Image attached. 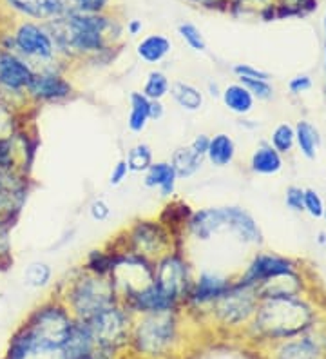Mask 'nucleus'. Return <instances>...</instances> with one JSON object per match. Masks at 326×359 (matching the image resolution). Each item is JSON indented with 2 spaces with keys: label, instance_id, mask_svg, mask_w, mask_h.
<instances>
[{
  "label": "nucleus",
  "instance_id": "1",
  "mask_svg": "<svg viewBox=\"0 0 326 359\" xmlns=\"http://www.w3.org/2000/svg\"><path fill=\"white\" fill-rule=\"evenodd\" d=\"M58 53L69 64L107 66L123 42V20L113 13H64L46 22Z\"/></svg>",
  "mask_w": 326,
  "mask_h": 359
},
{
  "label": "nucleus",
  "instance_id": "2",
  "mask_svg": "<svg viewBox=\"0 0 326 359\" xmlns=\"http://www.w3.org/2000/svg\"><path fill=\"white\" fill-rule=\"evenodd\" d=\"M191 323L185 311L135 316L127 352L138 359H179L187 348Z\"/></svg>",
  "mask_w": 326,
  "mask_h": 359
},
{
  "label": "nucleus",
  "instance_id": "3",
  "mask_svg": "<svg viewBox=\"0 0 326 359\" xmlns=\"http://www.w3.org/2000/svg\"><path fill=\"white\" fill-rule=\"evenodd\" d=\"M318 321V312L312 303L301 296H283V298H261L256 314L243 332L252 334L256 339L265 343H279L290 339L306 330Z\"/></svg>",
  "mask_w": 326,
  "mask_h": 359
},
{
  "label": "nucleus",
  "instance_id": "4",
  "mask_svg": "<svg viewBox=\"0 0 326 359\" xmlns=\"http://www.w3.org/2000/svg\"><path fill=\"white\" fill-rule=\"evenodd\" d=\"M0 49L17 53L35 73H67L73 64L58 53L51 31L46 22L17 20L8 31L0 33Z\"/></svg>",
  "mask_w": 326,
  "mask_h": 359
},
{
  "label": "nucleus",
  "instance_id": "5",
  "mask_svg": "<svg viewBox=\"0 0 326 359\" xmlns=\"http://www.w3.org/2000/svg\"><path fill=\"white\" fill-rule=\"evenodd\" d=\"M69 309L76 321L91 318L96 312L120 303L116 285L111 276H96L82 265L71 269L57 283L55 292Z\"/></svg>",
  "mask_w": 326,
  "mask_h": 359
},
{
  "label": "nucleus",
  "instance_id": "6",
  "mask_svg": "<svg viewBox=\"0 0 326 359\" xmlns=\"http://www.w3.org/2000/svg\"><path fill=\"white\" fill-rule=\"evenodd\" d=\"M257 303L259 296L256 285L234 276L229 290L209 309L203 325H209L212 332L219 334L243 332L256 314Z\"/></svg>",
  "mask_w": 326,
  "mask_h": 359
},
{
  "label": "nucleus",
  "instance_id": "7",
  "mask_svg": "<svg viewBox=\"0 0 326 359\" xmlns=\"http://www.w3.org/2000/svg\"><path fill=\"white\" fill-rule=\"evenodd\" d=\"M74 318L57 294L40 302L22 320L17 330L29 345L64 346L74 325Z\"/></svg>",
  "mask_w": 326,
  "mask_h": 359
},
{
  "label": "nucleus",
  "instance_id": "8",
  "mask_svg": "<svg viewBox=\"0 0 326 359\" xmlns=\"http://www.w3.org/2000/svg\"><path fill=\"white\" fill-rule=\"evenodd\" d=\"M109 245L116 249L130 250L144 258L156 262L174 249H183L182 238L176 236L163 222L158 218H138L120 231Z\"/></svg>",
  "mask_w": 326,
  "mask_h": 359
},
{
  "label": "nucleus",
  "instance_id": "9",
  "mask_svg": "<svg viewBox=\"0 0 326 359\" xmlns=\"http://www.w3.org/2000/svg\"><path fill=\"white\" fill-rule=\"evenodd\" d=\"M133 321H135V316L130 314L122 303H114L111 307L83 320V323L87 325L98 348L122 358L129 351Z\"/></svg>",
  "mask_w": 326,
  "mask_h": 359
},
{
  "label": "nucleus",
  "instance_id": "10",
  "mask_svg": "<svg viewBox=\"0 0 326 359\" xmlns=\"http://www.w3.org/2000/svg\"><path fill=\"white\" fill-rule=\"evenodd\" d=\"M194 276V265L183 249L170 250L154 262V283L182 307L187 302Z\"/></svg>",
  "mask_w": 326,
  "mask_h": 359
},
{
  "label": "nucleus",
  "instance_id": "11",
  "mask_svg": "<svg viewBox=\"0 0 326 359\" xmlns=\"http://www.w3.org/2000/svg\"><path fill=\"white\" fill-rule=\"evenodd\" d=\"M232 281H234V276H225L222 272L209 271V269H201L200 272H196L192 289L189 292L187 302L183 305L185 314L196 325H203L209 309L229 290Z\"/></svg>",
  "mask_w": 326,
  "mask_h": 359
},
{
  "label": "nucleus",
  "instance_id": "12",
  "mask_svg": "<svg viewBox=\"0 0 326 359\" xmlns=\"http://www.w3.org/2000/svg\"><path fill=\"white\" fill-rule=\"evenodd\" d=\"M33 75V67L17 53L0 49V100L26 111V91Z\"/></svg>",
  "mask_w": 326,
  "mask_h": 359
},
{
  "label": "nucleus",
  "instance_id": "13",
  "mask_svg": "<svg viewBox=\"0 0 326 359\" xmlns=\"http://www.w3.org/2000/svg\"><path fill=\"white\" fill-rule=\"evenodd\" d=\"M109 247L114 250V269L111 278L116 285L120 298L123 294L144 289L149 283H152V280H154V262L136 255V252H130V250L116 249L113 245Z\"/></svg>",
  "mask_w": 326,
  "mask_h": 359
},
{
  "label": "nucleus",
  "instance_id": "14",
  "mask_svg": "<svg viewBox=\"0 0 326 359\" xmlns=\"http://www.w3.org/2000/svg\"><path fill=\"white\" fill-rule=\"evenodd\" d=\"M74 97L76 88L67 73H35L26 91L27 107L65 104Z\"/></svg>",
  "mask_w": 326,
  "mask_h": 359
},
{
  "label": "nucleus",
  "instance_id": "15",
  "mask_svg": "<svg viewBox=\"0 0 326 359\" xmlns=\"http://www.w3.org/2000/svg\"><path fill=\"white\" fill-rule=\"evenodd\" d=\"M296 271H299V263L294 262L292 258L276 255V252L259 250V252H256V255L250 258V262H248V265L245 267V271L241 272L238 278L239 280L247 281V283L259 287V285L265 283V281L285 276V274H290V272Z\"/></svg>",
  "mask_w": 326,
  "mask_h": 359
},
{
  "label": "nucleus",
  "instance_id": "16",
  "mask_svg": "<svg viewBox=\"0 0 326 359\" xmlns=\"http://www.w3.org/2000/svg\"><path fill=\"white\" fill-rule=\"evenodd\" d=\"M120 303L130 312L133 316H144V314H158V312H169V311H183V307L178 302H174L169 294L154 283H149L147 287L138 290H133L129 294H123L120 298Z\"/></svg>",
  "mask_w": 326,
  "mask_h": 359
},
{
  "label": "nucleus",
  "instance_id": "17",
  "mask_svg": "<svg viewBox=\"0 0 326 359\" xmlns=\"http://www.w3.org/2000/svg\"><path fill=\"white\" fill-rule=\"evenodd\" d=\"M219 234H226L225 205H209L192 210L185 225V236L207 243Z\"/></svg>",
  "mask_w": 326,
  "mask_h": 359
},
{
  "label": "nucleus",
  "instance_id": "18",
  "mask_svg": "<svg viewBox=\"0 0 326 359\" xmlns=\"http://www.w3.org/2000/svg\"><path fill=\"white\" fill-rule=\"evenodd\" d=\"M36 142L35 136H29L27 128H22L13 138L0 140V165L20 167L26 172L31 171V163L35 160Z\"/></svg>",
  "mask_w": 326,
  "mask_h": 359
},
{
  "label": "nucleus",
  "instance_id": "19",
  "mask_svg": "<svg viewBox=\"0 0 326 359\" xmlns=\"http://www.w3.org/2000/svg\"><path fill=\"white\" fill-rule=\"evenodd\" d=\"M226 234L239 241L241 245L259 247L263 243V231L247 209L239 205H225Z\"/></svg>",
  "mask_w": 326,
  "mask_h": 359
},
{
  "label": "nucleus",
  "instance_id": "20",
  "mask_svg": "<svg viewBox=\"0 0 326 359\" xmlns=\"http://www.w3.org/2000/svg\"><path fill=\"white\" fill-rule=\"evenodd\" d=\"M325 352L322 343L308 329L299 336L274 343L272 359H325Z\"/></svg>",
  "mask_w": 326,
  "mask_h": 359
},
{
  "label": "nucleus",
  "instance_id": "21",
  "mask_svg": "<svg viewBox=\"0 0 326 359\" xmlns=\"http://www.w3.org/2000/svg\"><path fill=\"white\" fill-rule=\"evenodd\" d=\"M2 4L17 15L18 20L48 22L51 18L64 15L62 0H2Z\"/></svg>",
  "mask_w": 326,
  "mask_h": 359
},
{
  "label": "nucleus",
  "instance_id": "22",
  "mask_svg": "<svg viewBox=\"0 0 326 359\" xmlns=\"http://www.w3.org/2000/svg\"><path fill=\"white\" fill-rule=\"evenodd\" d=\"M142 176H144L142 182H144L145 187L158 191L160 198H163V200H172L179 180L169 160H154Z\"/></svg>",
  "mask_w": 326,
  "mask_h": 359
},
{
  "label": "nucleus",
  "instance_id": "23",
  "mask_svg": "<svg viewBox=\"0 0 326 359\" xmlns=\"http://www.w3.org/2000/svg\"><path fill=\"white\" fill-rule=\"evenodd\" d=\"M304 294V280L301 271L290 272L285 276L274 278L257 287V296L261 298H283V296H301Z\"/></svg>",
  "mask_w": 326,
  "mask_h": 359
},
{
  "label": "nucleus",
  "instance_id": "24",
  "mask_svg": "<svg viewBox=\"0 0 326 359\" xmlns=\"http://www.w3.org/2000/svg\"><path fill=\"white\" fill-rule=\"evenodd\" d=\"M172 51V42L161 33H151L136 44V57L149 66H158Z\"/></svg>",
  "mask_w": 326,
  "mask_h": 359
},
{
  "label": "nucleus",
  "instance_id": "25",
  "mask_svg": "<svg viewBox=\"0 0 326 359\" xmlns=\"http://www.w3.org/2000/svg\"><path fill=\"white\" fill-rule=\"evenodd\" d=\"M283 165H285L283 154H279L269 142H261L248 160L250 171L257 176L278 175V172H281Z\"/></svg>",
  "mask_w": 326,
  "mask_h": 359
},
{
  "label": "nucleus",
  "instance_id": "26",
  "mask_svg": "<svg viewBox=\"0 0 326 359\" xmlns=\"http://www.w3.org/2000/svg\"><path fill=\"white\" fill-rule=\"evenodd\" d=\"M236 153H238V147H236L234 138L226 133H217V135L210 136L205 162L216 169H225V167L232 165V162L236 160Z\"/></svg>",
  "mask_w": 326,
  "mask_h": 359
},
{
  "label": "nucleus",
  "instance_id": "27",
  "mask_svg": "<svg viewBox=\"0 0 326 359\" xmlns=\"http://www.w3.org/2000/svg\"><path fill=\"white\" fill-rule=\"evenodd\" d=\"M95 339H93L91 332L87 329V325L83 321H74L73 329H71L69 336L65 339L64 351L69 359H87L91 358L93 352L96 351Z\"/></svg>",
  "mask_w": 326,
  "mask_h": 359
},
{
  "label": "nucleus",
  "instance_id": "28",
  "mask_svg": "<svg viewBox=\"0 0 326 359\" xmlns=\"http://www.w3.org/2000/svg\"><path fill=\"white\" fill-rule=\"evenodd\" d=\"M169 97L185 113H198L205 105V91L191 82L176 80L170 83Z\"/></svg>",
  "mask_w": 326,
  "mask_h": 359
},
{
  "label": "nucleus",
  "instance_id": "29",
  "mask_svg": "<svg viewBox=\"0 0 326 359\" xmlns=\"http://www.w3.org/2000/svg\"><path fill=\"white\" fill-rule=\"evenodd\" d=\"M222 102L226 109L236 116H248L254 111L256 98L250 95L247 88L241 82H232L222 89Z\"/></svg>",
  "mask_w": 326,
  "mask_h": 359
},
{
  "label": "nucleus",
  "instance_id": "30",
  "mask_svg": "<svg viewBox=\"0 0 326 359\" xmlns=\"http://www.w3.org/2000/svg\"><path fill=\"white\" fill-rule=\"evenodd\" d=\"M170 165L178 180L194 178L198 172L205 167V156H200L198 153L191 149V145H182L178 149H174L170 154Z\"/></svg>",
  "mask_w": 326,
  "mask_h": 359
},
{
  "label": "nucleus",
  "instance_id": "31",
  "mask_svg": "<svg viewBox=\"0 0 326 359\" xmlns=\"http://www.w3.org/2000/svg\"><path fill=\"white\" fill-rule=\"evenodd\" d=\"M149 100L142 91H133L129 95V114H127V129L135 135H142L151 123L149 118Z\"/></svg>",
  "mask_w": 326,
  "mask_h": 359
},
{
  "label": "nucleus",
  "instance_id": "32",
  "mask_svg": "<svg viewBox=\"0 0 326 359\" xmlns=\"http://www.w3.org/2000/svg\"><path fill=\"white\" fill-rule=\"evenodd\" d=\"M192 207L185 202H179V200H170L163 210L160 212L158 219L163 222L170 231L176 234V236L183 238L185 236V225H187L189 216L192 215Z\"/></svg>",
  "mask_w": 326,
  "mask_h": 359
},
{
  "label": "nucleus",
  "instance_id": "33",
  "mask_svg": "<svg viewBox=\"0 0 326 359\" xmlns=\"http://www.w3.org/2000/svg\"><path fill=\"white\" fill-rule=\"evenodd\" d=\"M296 131V147L301 151L304 158L313 160L318 154L319 145H321V136H319V129L313 126L308 120H299L294 126Z\"/></svg>",
  "mask_w": 326,
  "mask_h": 359
},
{
  "label": "nucleus",
  "instance_id": "34",
  "mask_svg": "<svg viewBox=\"0 0 326 359\" xmlns=\"http://www.w3.org/2000/svg\"><path fill=\"white\" fill-rule=\"evenodd\" d=\"M55 272L48 262L43 259H35V262L27 263L26 269L22 271V281L26 287L35 290H43L51 287Z\"/></svg>",
  "mask_w": 326,
  "mask_h": 359
},
{
  "label": "nucleus",
  "instance_id": "35",
  "mask_svg": "<svg viewBox=\"0 0 326 359\" xmlns=\"http://www.w3.org/2000/svg\"><path fill=\"white\" fill-rule=\"evenodd\" d=\"M0 191L27 194L31 193V176L20 167L0 165Z\"/></svg>",
  "mask_w": 326,
  "mask_h": 359
},
{
  "label": "nucleus",
  "instance_id": "36",
  "mask_svg": "<svg viewBox=\"0 0 326 359\" xmlns=\"http://www.w3.org/2000/svg\"><path fill=\"white\" fill-rule=\"evenodd\" d=\"M82 267L96 276H111L114 269V250L109 245L89 250L82 262Z\"/></svg>",
  "mask_w": 326,
  "mask_h": 359
},
{
  "label": "nucleus",
  "instance_id": "37",
  "mask_svg": "<svg viewBox=\"0 0 326 359\" xmlns=\"http://www.w3.org/2000/svg\"><path fill=\"white\" fill-rule=\"evenodd\" d=\"M27 194L9 193V191H0V224L13 227L17 224L22 209L26 207Z\"/></svg>",
  "mask_w": 326,
  "mask_h": 359
},
{
  "label": "nucleus",
  "instance_id": "38",
  "mask_svg": "<svg viewBox=\"0 0 326 359\" xmlns=\"http://www.w3.org/2000/svg\"><path fill=\"white\" fill-rule=\"evenodd\" d=\"M26 111H20L13 107L8 102L0 100V140L13 138L22 128H26V123L22 122Z\"/></svg>",
  "mask_w": 326,
  "mask_h": 359
},
{
  "label": "nucleus",
  "instance_id": "39",
  "mask_svg": "<svg viewBox=\"0 0 326 359\" xmlns=\"http://www.w3.org/2000/svg\"><path fill=\"white\" fill-rule=\"evenodd\" d=\"M170 79L167 76L165 71L161 69H151L145 76L144 88H142V93L149 100H165L169 97L170 91Z\"/></svg>",
  "mask_w": 326,
  "mask_h": 359
},
{
  "label": "nucleus",
  "instance_id": "40",
  "mask_svg": "<svg viewBox=\"0 0 326 359\" xmlns=\"http://www.w3.org/2000/svg\"><path fill=\"white\" fill-rule=\"evenodd\" d=\"M125 162L129 165L130 172H136V175H144L147 171L151 163L154 162V151L149 144L145 142H138L127 151Z\"/></svg>",
  "mask_w": 326,
  "mask_h": 359
},
{
  "label": "nucleus",
  "instance_id": "41",
  "mask_svg": "<svg viewBox=\"0 0 326 359\" xmlns=\"http://www.w3.org/2000/svg\"><path fill=\"white\" fill-rule=\"evenodd\" d=\"M269 144L272 145L279 154H283V156L292 153L294 147H296V131H294V126H290L288 122L279 123L278 128L272 131V135H270Z\"/></svg>",
  "mask_w": 326,
  "mask_h": 359
},
{
  "label": "nucleus",
  "instance_id": "42",
  "mask_svg": "<svg viewBox=\"0 0 326 359\" xmlns=\"http://www.w3.org/2000/svg\"><path fill=\"white\" fill-rule=\"evenodd\" d=\"M278 20L290 17H304L318 9V0H278Z\"/></svg>",
  "mask_w": 326,
  "mask_h": 359
},
{
  "label": "nucleus",
  "instance_id": "43",
  "mask_svg": "<svg viewBox=\"0 0 326 359\" xmlns=\"http://www.w3.org/2000/svg\"><path fill=\"white\" fill-rule=\"evenodd\" d=\"M113 0H62L64 13H105Z\"/></svg>",
  "mask_w": 326,
  "mask_h": 359
},
{
  "label": "nucleus",
  "instance_id": "44",
  "mask_svg": "<svg viewBox=\"0 0 326 359\" xmlns=\"http://www.w3.org/2000/svg\"><path fill=\"white\" fill-rule=\"evenodd\" d=\"M178 35L185 42V46L194 53H207V40L196 24L182 22L178 26Z\"/></svg>",
  "mask_w": 326,
  "mask_h": 359
},
{
  "label": "nucleus",
  "instance_id": "45",
  "mask_svg": "<svg viewBox=\"0 0 326 359\" xmlns=\"http://www.w3.org/2000/svg\"><path fill=\"white\" fill-rule=\"evenodd\" d=\"M15 332L18 336H22L17 329ZM24 337V336H22ZM24 341L27 343V339L24 337ZM26 359H69L67 354H65L64 346H55V345H29L27 343V354Z\"/></svg>",
  "mask_w": 326,
  "mask_h": 359
},
{
  "label": "nucleus",
  "instance_id": "46",
  "mask_svg": "<svg viewBox=\"0 0 326 359\" xmlns=\"http://www.w3.org/2000/svg\"><path fill=\"white\" fill-rule=\"evenodd\" d=\"M245 86V88L250 91L256 100H270V98H274V86L270 80H259V79H243V80H238Z\"/></svg>",
  "mask_w": 326,
  "mask_h": 359
},
{
  "label": "nucleus",
  "instance_id": "47",
  "mask_svg": "<svg viewBox=\"0 0 326 359\" xmlns=\"http://www.w3.org/2000/svg\"><path fill=\"white\" fill-rule=\"evenodd\" d=\"M11 229L9 225L0 224V271L6 269L13 263V245H11Z\"/></svg>",
  "mask_w": 326,
  "mask_h": 359
},
{
  "label": "nucleus",
  "instance_id": "48",
  "mask_svg": "<svg viewBox=\"0 0 326 359\" xmlns=\"http://www.w3.org/2000/svg\"><path fill=\"white\" fill-rule=\"evenodd\" d=\"M87 212H89V218H91L93 222H96V224H104V222H107V219L111 218L113 209H111V205H109V202L105 198L96 196L93 198L91 203L87 205Z\"/></svg>",
  "mask_w": 326,
  "mask_h": 359
},
{
  "label": "nucleus",
  "instance_id": "49",
  "mask_svg": "<svg viewBox=\"0 0 326 359\" xmlns=\"http://www.w3.org/2000/svg\"><path fill=\"white\" fill-rule=\"evenodd\" d=\"M325 210L326 207L321 194L315 189H304V212H308L312 218H322Z\"/></svg>",
  "mask_w": 326,
  "mask_h": 359
},
{
  "label": "nucleus",
  "instance_id": "50",
  "mask_svg": "<svg viewBox=\"0 0 326 359\" xmlns=\"http://www.w3.org/2000/svg\"><path fill=\"white\" fill-rule=\"evenodd\" d=\"M232 73L238 80L243 79H259V80H272V75L269 71H263L259 67L252 66V64H236L232 67Z\"/></svg>",
  "mask_w": 326,
  "mask_h": 359
},
{
  "label": "nucleus",
  "instance_id": "51",
  "mask_svg": "<svg viewBox=\"0 0 326 359\" xmlns=\"http://www.w3.org/2000/svg\"><path fill=\"white\" fill-rule=\"evenodd\" d=\"M285 205L292 212H304V189L299 185H290L285 191Z\"/></svg>",
  "mask_w": 326,
  "mask_h": 359
},
{
  "label": "nucleus",
  "instance_id": "52",
  "mask_svg": "<svg viewBox=\"0 0 326 359\" xmlns=\"http://www.w3.org/2000/svg\"><path fill=\"white\" fill-rule=\"evenodd\" d=\"M129 175L130 171H129V165H127L125 162V158H120V160L113 165L111 172H109V185H111V187L122 185Z\"/></svg>",
  "mask_w": 326,
  "mask_h": 359
},
{
  "label": "nucleus",
  "instance_id": "53",
  "mask_svg": "<svg viewBox=\"0 0 326 359\" xmlns=\"http://www.w3.org/2000/svg\"><path fill=\"white\" fill-rule=\"evenodd\" d=\"M313 82L312 79H310V75H304V73H301V75H296L294 79L288 82V91L294 95V97H299V95H304V93H308L310 89H312Z\"/></svg>",
  "mask_w": 326,
  "mask_h": 359
},
{
  "label": "nucleus",
  "instance_id": "54",
  "mask_svg": "<svg viewBox=\"0 0 326 359\" xmlns=\"http://www.w3.org/2000/svg\"><path fill=\"white\" fill-rule=\"evenodd\" d=\"M196 8L209 9V11H229V2L231 0H185Z\"/></svg>",
  "mask_w": 326,
  "mask_h": 359
},
{
  "label": "nucleus",
  "instance_id": "55",
  "mask_svg": "<svg viewBox=\"0 0 326 359\" xmlns=\"http://www.w3.org/2000/svg\"><path fill=\"white\" fill-rule=\"evenodd\" d=\"M209 140H210L209 135L200 133V135H196L194 138H192V142L189 145H191V149L194 151V153H198L200 156H205V154H207V149H209Z\"/></svg>",
  "mask_w": 326,
  "mask_h": 359
},
{
  "label": "nucleus",
  "instance_id": "56",
  "mask_svg": "<svg viewBox=\"0 0 326 359\" xmlns=\"http://www.w3.org/2000/svg\"><path fill=\"white\" fill-rule=\"evenodd\" d=\"M165 116V105L161 100H151L149 104V118L151 122H160Z\"/></svg>",
  "mask_w": 326,
  "mask_h": 359
},
{
  "label": "nucleus",
  "instance_id": "57",
  "mask_svg": "<svg viewBox=\"0 0 326 359\" xmlns=\"http://www.w3.org/2000/svg\"><path fill=\"white\" fill-rule=\"evenodd\" d=\"M123 29H125V35L135 39V36L142 35V31H144V22H142L140 18H129V20H123Z\"/></svg>",
  "mask_w": 326,
  "mask_h": 359
},
{
  "label": "nucleus",
  "instance_id": "58",
  "mask_svg": "<svg viewBox=\"0 0 326 359\" xmlns=\"http://www.w3.org/2000/svg\"><path fill=\"white\" fill-rule=\"evenodd\" d=\"M222 89L223 88H219V83L217 82H209L207 83V95H209V97H212V98H219L222 97Z\"/></svg>",
  "mask_w": 326,
  "mask_h": 359
},
{
  "label": "nucleus",
  "instance_id": "59",
  "mask_svg": "<svg viewBox=\"0 0 326 359\" xmlns=\"http://www.w3.org/2000/svg\"><path fill=\"white\" fill-rule=\"evenodd\" d=\"M87 359H120L118 355L111 354V352H105L102 351V348H96L95 352H93L91 358H87Z\"/></svg>",
  "mask_w": 326,
  "mask_h": 359
},
{
  "label": "nucleus",
  "instance_id": "60",
  "mask_svg": "<svg viewBox=\"0 0 326 359\" xmlns=\"http://www.w3.org/2000/svg\"><path fill=\"white\" fill-rule=\"evenodd\" d=\"M318 243L319 245H326V232L325 231H321L318 234Z\"/></svg>",
  "mask_w": 326,
  "mask_h": 359
},
{
  "label": "nucleus",
  "instance_id": "61",
  "mask_svg": "<svg viewBox=\"0 0 326 359\" xmlns=\"http://www.w3.org/2000/svg\"><path fill=\"white\" fill-rule=\"evenodd\" d=\"M322 58H325V93H326V42L322 46Z\"/></svg>",
  "mask_w": 326,
  "mask_h": 359
},
{
  "label": "nucleus",
  "instance_id": "62",
  "mask_svg": "<svg viewBox=\"0 0 326 359\" xmlns=\"http://www.w3.org/2000/svg\"><path fill=\"white\" fill-rule=\"evenodd\" d=\"M322 31H325V42H326V11H325V18H322Z\"/></svg>",
  "mask_w": 326,
  "mask_h": 359
},
{
  "label": "nucleus",
  "instance_id": "63",
  "mask_svg": "<svg viewBox=\"0 0 326 359\" xmlns=\"http://www.w3.org/2000/svg\"><path fill=\"white\" fill-rule=\"evenodd\" d=\"M322 218H325V219H326V210H325V216H322Z\"/></svg>",
  "mask_w": 326,
  "mask_h": 359
}]
</instances>
